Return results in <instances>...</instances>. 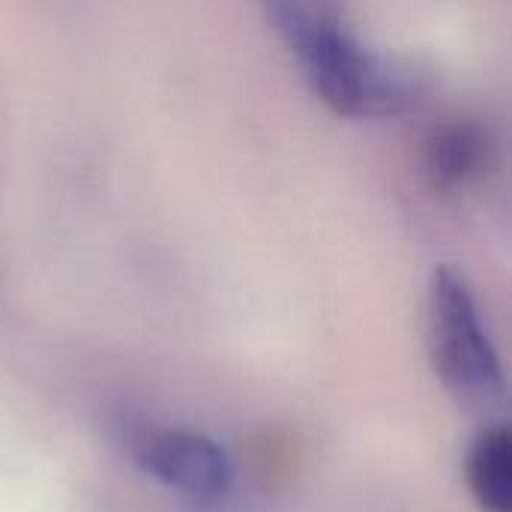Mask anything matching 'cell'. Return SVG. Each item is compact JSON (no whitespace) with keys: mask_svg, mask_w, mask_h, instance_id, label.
Wrapping results in <instances>:
<instances>
[{"mask_svg":"<svg viewBox=\"0 0 512 512\" xmlns=\"http://www.w3.org/2000/svg\"><path fill=\"white\" fill-rule=\"evenodd\" d=\"M267 18L333 111L384 117L411 105L417 93L414 75L372 51L339 12L309 3H273L267 6Z\"/></svg>","mask_w":512,"mask_h":512,"instance_id":"cell-1","label":"cell"},{"mask_svg":"<svg viewBox=\"0 0 512 512\" xmlns=\"http://www.w3.org/2000/svg\"><path fill=\"white\" fill-rule=\"evenodd\" d=\"M429 351L444 387L465 405L504 402V369L483 327L471 285L453 267H438L429 285Z\"/></svg>","mask_w":512,"mask_h":512,"instance_id":"cell-2","label":"cell"},{"mask_svg":"<svg viewBox=\"0 0 512 512\" xmlns=\"http://www.w3.org/2000/svg\"><path fill=\"white\" fill-rule=\"evenodd\" d=\"M129 453L147 477L198 501H219L234 486L228 450L195 429L141 426L129 435Z\"/></svg>","mask_w":512,"mask_h":512,"instance_id":"cell-3","label":"cell"},{"mask_svg":"<svg viewBox=\"0 0 512 512\" xmlns=\"http://www.w3.org/2000/svg\"><path fill=\"white\" fill-rule=\"evenodd\" d=\"M492 162V135L474 120H453L432 132L426 147V168L444 189L471 186Z\"/></svg>","mask_w":512,"mask_h":512,"instance_id":"cell-4","label":"cell"},{"mask_svg":"<svg viewBox=\"0 0 512 512\" xmlns=\"http://www.w3.org/2000/svg\"><path fill=\"white\" fill-rule=\"evenodd\" d=\"M468 486L483 512H512V438L510 429H486L468 453Z\"/></svg>","mask_w":512,"mask_h":512,"instance_id":"cell-5","label":"cell"}]
</instances>
